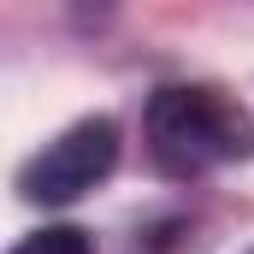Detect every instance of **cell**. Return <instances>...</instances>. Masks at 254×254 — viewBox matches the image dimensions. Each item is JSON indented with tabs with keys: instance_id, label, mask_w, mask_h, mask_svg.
Masks as SVG:
<instances>
[{
	"instance_id": "3",
	"label": "cell",
	"mask_w": 254,
	"mask_h": 254,
	"mask_svg": "<svg viewBox=\"0 0 254 254\" xmlns=\"http://www.w3.org/2000/svg\"><path fill=\"white\" fill-rule=\"evenodd\" d=\"M12 254H95V243L77 225H48V231H30Z\"/></svg>"
},
{
	"instance_id": "1",
	"label": "cell",
	"mask_w": 254,
	"mask_h": 254,
	"mask_svg": "<svg viewBox=\"0 0 254 254\" xmlns=\"http://www.w3.org/2000/svg\"><path fill=\"white\" fill-rule=\"evenodd\" d=\"M142 136L166 178H201L254 160V119L213 83H166L148 101Z\"/></svg>"
},
{
	"instance_id": "2",
	"label": "cell",
	"mask_w": 254,
	"mask_h": 254,
	"mask_svg": "<svg viewBox=\"0 0 254 254\" xmlns=\"http://www.w3.org/2000/svg\"><path fill=\"white\" fill-rule=\"evenodd\" d=\"M119 166V125L113 119H83L65 136H54L36 160H24L18 172V195L36 207H65L77 195H89L95 184H107Z\"/></svg>"
}]
</instances>
